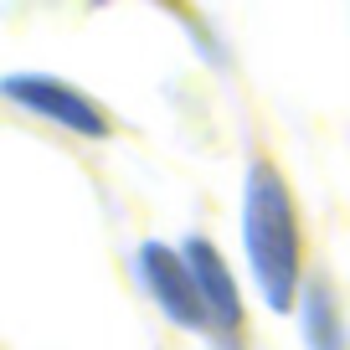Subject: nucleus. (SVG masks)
Instances as JSON below:
<instances>
[{"instance_id": "obj_1", "label": "nucleus", "mask_w": 350, "mask_h": 350, "mask_svg": "<svg viewBox=\"0 0 350 350\" xmlns=\"http://www.w3.org/2000/svg\"><path fill=\"white\" fill-rule=\"evenodd\" d=\"M237 242L247 262L252 294L268 314H294L304 294V217L288 175L268 154H247L237 191Z\"/></svg>"}, {"instance_id": "obj_2", "label": "nucleus", "mask_w": 350, "mask_h": 350, "mask_svg": "<svg viewBox=\"0 0 350 350\" xmlns=\"http://www.w3.org/2000/svg\"><path fill=\"white\" fill-rule=\"evenodd\" d=\"M0 98L11 103L16 113L46 124V129H62L72 139L103 144L113 139V113L103 109L88 88H77L62 72H42V67H16V72L0 77Z\"/></svg>"}, {"instance_id": "obj_3", "label": "nucleus", "mask_w": 350, "mask_h": 350, "mask_svg": "<svg viewBox=\"0 0 350 350\" xmlns=\"http://www.w3.org/2000/svg\"><path fill=\"white\" fill-rule=\"evenodd\" d=\"M129 273H134L139 294L150 299V309L165 319V325H175L180 335H196V340L211 335L206 304H201L196 273H191V258H186V247H180V242H165V237L134 242Z\"/></svg>"}, {"instance_id": "obj_4", "label": "nucleus", "mask_w": 350, "mask_h": 350, "mask_svg": "<svg viewBox=\"0 0 350 350\" xmlns=\"http://www.w3.org/2000/svg\"><path fill=\"white\" fill-rule=\"evenodd\" d=\"M191 258V273H196V288H201V304H206V345L221 350V345H247V294H242V278L237 268L227 262V252L206 237V232H186L180 237Z\"/></svg>"}, {"instance_id": "obj_5", "label": "nucleus", "mask_w": 350, "mask_h": 350, "mask_svg": "<svg viewBox=\"0 0 350 350\" xmlns=\"http://www.w3.org/2000/svg\"><path fill=\"white\" fill-rule=\"evenodd\" d=\"M294 325H299V345L304 350H350V314L340 304V288L329 273L309 268L299 309H294Z\"/></svg>"}, {"instance_id": "obj_6", "label": "nucleus", "mask_w": 350, "mask_h": 350, "mask_svg": "<svg viewBox=\"0 0 350 350\" xmlns=\"http://www.w3.org/2000/svg\"><path fill=\"white\" fill-rule=\"evenodd\" d=\"M160 11H170L175 21H180V31H186V42H191V52L201 57L206 67H217V72H232V46L217 36V26L206 21V16L191 5V0H160Z\"/></svg>"}]
</instances>
